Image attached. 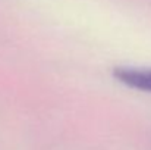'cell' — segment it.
<instances>
[{
	"label": "cell",
	"mask_w": 151,
	"mask_h": 150,
	"mask_svg": "<svg viewBox=\"0 0 151 150\" xmlns=\"http://www.w3.org/2000/svg\"><path fill=\"white\" fill-rule=\"evenodd\" d=\"M111 75L123 86L151 93V68H129L117 66L113 68Z\"/></svg>",
	"instance_id": "1"
}]
</instances>
